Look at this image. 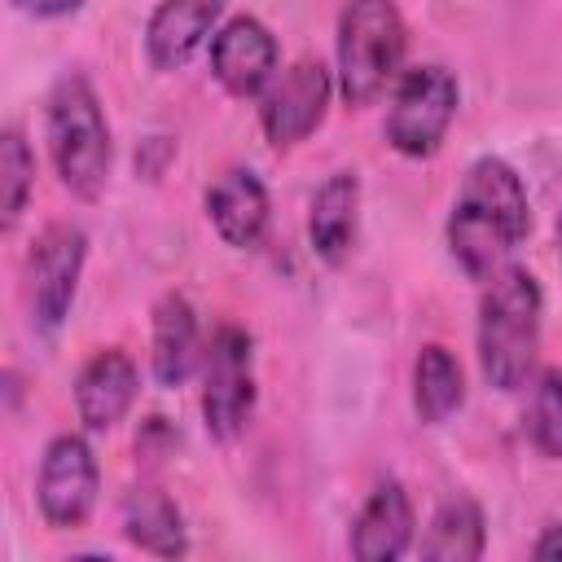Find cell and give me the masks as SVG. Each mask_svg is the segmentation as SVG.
Here are the masks:
<instances>
[{"label":"cell","instance_id":"9a60e30c","mask_svg":"<svg viewBox=\"0 0 562 562\" xmlns=\"http://www.w3.org/2000/svg\"><path fill=\"white\" fill-rule=\"evenodd\" d=\"M356 220H360V180L356 171H334L312 198V215H307L312 250L325 263H342L356 241Z\"/></svg>","mask_w":562,"mask_h":562},{"label":"cell","instance_id":"7c38bea8","mask_svg":"<svg viewBox=\"0 0 562 562\" xmlns=\"http://www.w3.org/2000/svg\"><path fill=\"white\" fill-rule=\"evenodd\" d=\"M224 4L228 0H158L145 26V53L154 70H180L202 48Z\"/></svg>","mask_w":562,"mask_h":562},{"label":"cell","instance_id":"cb8c5ba5","mask_svg":"<svg viewBox=\"0 0 562 562\" xmlns=\"http://www.w3.org/2000/svg\"><path fill=\"white\" fill-rule=\"evenodd\" d=\"M558 255H562V215H558Z\"/></svg>","mask_w":562,"mask_h":562},{"label":"cell","instance_id":"7a4b0ae2","mask_svg":"<svg viewBox=\"0 0 562 562\" xmlns=\"http://www.w3.org/2000/svg\"><path fill=\"white\" fill-rule=\"evenodd\" d=\"M540 316L544 294L527 268L505 263L496 277H487V290L479 299V369L487 386L518 391L531 382L540 351Z\"/></svg>","mask_w":562,"mask_h":562},{"label":"cell","instance_id":"5b68a950","mask_svg":"<svg viewBox=\"0 0 562 562\" xmlns=\"http://www.w3.org/2000/svg\"><path fill=\"white\" fill-rule=\"evenodd\" d=\"M457 101H461V88H457L452 70H443L435 61L404 70L395 83V97H391V114H386L391 149L404 158H430L457 119Z\"/></svg>","mask_w":562,"mask_h":562},{"label":"cell","instance_id":"277c9868","mask_svg":"<svg viewBox=\"0 0 562 562\" xmlns=\"http://www.w3.org/2000/svg\"><path fill=\"white\" fill-rule=\"evenodd\" d=\"M404 61V18L395 0H347L338 13V92L373 105Z\"/></svg>","mask_w":562,"mask_h":562},{"label":"cell","instance_id":"ffe728a7","mask_svg":"<svg viewBox=\"0 0 562 562\" xmlns=\"http://www.w3.org/2000/svg\"><path fill=\"white\" fill-rule=\"evenodd\" d=\"M31 184H35V154L18 127H4L0 136V228L4 233L22 220Z\"/></svg>","mask_w":562,"mask_h":562},{"label":"cell","instance_id":"603a6c76","mask_svg":"<svg viewBox=\"0 0 562 562\" xmlns=\"http://www.w3.org/2000/svg\"><path fill=\"white\" fill-rule=\"evenodd\" d=\"M22 13H31V18H66V13H75L83 0H13Z\"/></svg>","mask_w":562,"mask_h":562},{"label":"cell","instance_id":"2e32d148","mask_svg":"<svg viewBox=\"0 0 562 562\" xmlns=\"http://www.w3.org/2000/svg\"><path fill=\"white\" fill-rule=\"evenodd\" d=\"M149 364L158 386H180L198 364V312L184 294H167L154 307V338H149Z\"/></svg>","mask_w":562,"mask_h":562},{"label":"cell","instance_id":"3957f363","mask_svg":"<svg viewBox=\"0 0 562 562\" xmlns=\"http://www.w3.org/2000/svg\"><path fill=\"white\" fill-rule=\"evenodd\" d=\"M44 132H48V154H53L61 184L75 198L97 202L105 193L114 149H110L105 110H101V101L83 75L70 70L53 83L48 110H44Z\"/></svg>","mask_w":562,"mask_h":562},{"label":"cell","instance_id":"d6986e66","mask_svg":"<svg viewBox=\"0 0 562 562\" xmlns=\"http://www.w3.org/2000/svg\"><path fill=\"white\" fill-rule=\"evenodd\" d=\"M483 544H487V527H483L479 501L448 496L435 509V518L422 536V558H430V562H474V558H483Z\"/></svg>","mask_w":562,"mask_h":562},{"label":"cell","instance_id":"9c48e42d","mask_svg":"<svg viewBox=\"0 0 562 562\" xmlns=\"http://www.w3.org/2000/svg\"><path fill=\"white\" fill-rule=\"evenodd\" d=\"M329 97H334L329 70H325L321 61H312V57L294 61L290 70H281V75L263 88V105H259L263 136H268L277 149H290V145L307 140V136L325 123Z\"/></svg>","mask_w":562,"mask_h":562},{"label":"cell","instance_id":"44dd1931","mask_svg":"<svg viewBox=\"0 0 562 562\" xmlns=\"http://www.w3.org/2000/svg\"><path fill=\"white\" fill-rule=\"evenodd\" d=\"M522 422H527V439L544 457L562 461V369H540L531 378V395H527Z\"/></svg>","mask_w":562,"mask_h":562},{"label":"cell","instance_id":"7402d4cb","mask_svg":"<svg viewBox=\"0 0 562 562\" xmlns=\"http://www.w3.org/2000/svg\"><path fill=\"white\" fill-rule=\"evenodd\" d=\"M531 558L536 562H562V522H549L540 531V540L531 544Z\"/></svg>","mask_w":562,"mask_h":562},{"label":"cell","instance_id":"8fae6325","mask_svg":"<svg viewBox=\"0 0 562 562\" xmlns=\"http://www.w3.org/2000/svg\"><path fill=\"white\" fill-rule=\"evenodd\" d=\"M136 386H140V373H136L132 356L119 347H101L75 378L79 422L88 430H114L127 417V408L136 404Z\"/></svg>","mask_w":562,"mask_h":562},{"label":"cell","instance_id":"ba28073f","mask_svg":"<svg viewBox=\"0 0 562 562\" xmlns=\"http://www.w3.org/2000/svg\"><path fill=\"white\" fill-rule=\"evenodd\" d=\"M88 237L79 224H48L26 255V281H31V312L44 329H57L70 316L79 272H83Z\"/></svg>","mask_w":562,"mask_h":562},{"label":"cell","instance_id":"ac0fdd59","mask_svg":"<svg viewBox=\"0 0 562 562\" xmlns=\"http://www.w3.org/2000/svg\"><path fill=\"white\" fill-rule=\"evenodd\" d=\"M461 400H465L461 360L443 342H426L413 360V408H417V417L439 426L461 408Z\"/></svg>","mask_w":562,"mask_h":562},{"label":"cell","instance_id":"30bf717a","mask_svg":"<svg viewBox=\"0 0 562 562\" xmlns=\"http://www.w3.org/2000/svg\"><path fill=\"white\" fill-rule=\"evenodd\" d=\"M277 57H281V48H277L272 31L250 13L228 18L211 35V75L220 79V88L228 97H241V101L259 97L277 75Z\"/></svg>","mask_w":562,"mask_h":562},{"label":"cell","instance_id":"6da1fadb","mask_svg":"<svg viewBox=\"0 0 562 562\" xmlns=\"http://www.w3.org/2000/svg\"><path fill=\"white\" fill-rule=\"evenodd\" d=\"M527 233L531 202L518 171L496 154L474 158L448 215V250L461 263V272L474 281L496 277L509 263V255L527 241Z\"/></svg>","mask_w":562,"mask_h":562},{"label":"cell","instance_id":"52a82bcc","mask_svg":"<svg viewBox=\"0 0 562 562\" xmlns=\"http://www.w3.org/2000/svg\"><path fill=\"white\" fill-rule=\"evenodd\" d=\"M101 470L83 435H57L44 457H40V479H35V501L48 527H83L92 505H97Z\"/></svg>","mask_w":562,"mask_h":562},{"label":"cell","instance_id":"4fadbf2b","mask_svg":"<svg viewBox=\"0 0 562 562\" xmlns=\"http://www.w3.org/2000/svg\"><path fill=\"white\" fill-rule=\"evenodd\" d=\"M206 215H211L215 233L228 246H237V250L259 246V237L268 228V189H263V180L250 167H228L206 189Z\"/></svg>","mask_w":562,"mask_h":562},{"label":"cell","instance_id":"5bb4252c","mask_svg":"<svg viewBox=\"0 0 562 562\" xmlns=\"http://www.w3.org/2000/svg\"><path fill=\"white\" fill-rule=\"evenodd\" d=\"M413 501L408 492L386 479L369 492V501L360 505L356 522H351V553L360 562H391L413 544Z\"/></svg>","mask_w":562,"mask_h":562},{"label":"cell","instance_id":"e0dca14e","mask_svg":"<svg viewBox=\"0 0 562 562\" xmlns=\"http://www.w3.org/2000/svg\"><path fill=\"white\" fill-rule=\"evenodd\" d=\"M123 536L154 553V558H180L189 549L184 540V518L176 509V501L162 492V487H132L123 496Z\"/></svg>","mask_w":562,"mask_h":562},{"label":"cell","instance_id":"8992f818","mask_svg":"<svg viewBox=\"0 0 562 562\" xmlns=\"http://www.w3.org/2000/svg\"><path fill=\"white\" fill-rule=\"evenodd\" d=\"M202 417L220 443H233L255 417V342L241 325H220L202 356Z\"/></svg>","mask_w":562,"mask_h":562}]
</instances>
